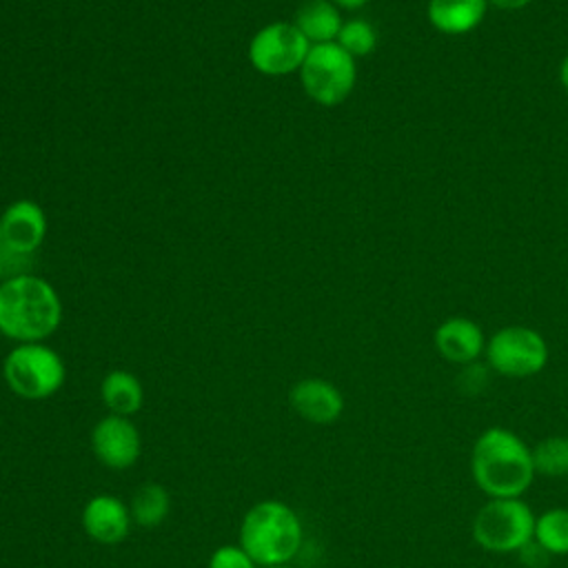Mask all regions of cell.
<instances>
[{
	"mask_svg": "<svg viewBox=\"0 0 568 568\" xmlns=\"http://www.w3.org/2000/svg\"><path fill=\"white\" fill-rule=\"evenodd\" d=\"M470 475L488 499L521 497L537 475L532 448L517 433L504 426H490L473 444Z\"/></svg>",
	"mask_w": 568,
	"mask_h": 568,
	"instance_id": "cell-1",
	"label": "cell"
},
{
	"mask_svg": "<svg viewBox=\"0 0 568 568\" xmlns=\"http://www.w3.org/2000/svg\"><path fill=\"white\" fill-rule=\"evenodd\" d=\"M62 322L55 288L36 275H13L0 284V333L18 344L42 342Z\"/></svg>",
	"mask_w": 568,
	"mask_h": 568,
	"instance_id": "cell-2",
	"label": "cell"
},
{
	"mask_svg": "<svg viewBox=\"0 0 568 568\" xmlns=\"http://www.w3.org/2000/svg\"><path fill=\"white\" fill-rule=\"evenodd\" d=\"M240 546L262 568L288 564L302 546V521L297 513L282 501H257L242 519Z\"/></svg>",
	"mask_w": 568,
	"mask_h": 568,
	"instance_id": "cell-3",
	"label": "cell"
},
{
	"mask_svg": "<svg viewBox=\"0 0 568 568\" xmlns=\"http://www.w3.org/2000/svg\"><path fill=\"white\" fill-rule=\"evenodd\" d=\"M535 517L521 497H493L475 513L470 535L486 552H519L535 535Z\"/></svg>",
	"mask_w": 568,
	"mask_h": 568,
	"instance_id": "cell-4",
	"label": "cell"
},
{
	"mask_svg": "<svg viewBox=\"0 0 568 568\" xmlns=\"http://www.w3.org/2000/svg\"><path fill=\"white\" fill-rule=\"evenodd\" d=\"M62 357L42 342L18 344L2 362L7 386L24 399H47L64 384Z\"/></svg>",
	"mask_w": 568,
	"mask_h": 568,
	"instance_id": "cell-5",
	"label": "cell"
},
{
	"mask_svg": "<svg viewBox=\"0 0 568 568\" xmlns=\"http://www.w3.org/2000/svg\"><path fill=\"white\" fill-rule=\"evenodd\" d=\"M355 58L337 42L311 44V51L300 67V82L306 95L322 106L344 102L355 87Z\"/></svg>",
	"mask_w": 568,
	"mask_h": 568,
	"instance_id": "cell-6",
	"label": "cell"
},
{
	"mask_svg": "<svg viewBox=\"0 0 568 568\" xmlns=\"http://www.w3.org/2000/svg\"><path fill=\"white\" fill-rule=\"evenodd\" d=\"M488 368L501 377H532L548 364L546 339L528 326H504L486 342Z\"/></svg>",
	"mask_w": 568,
	"mask_h": 568,
	"instance_id": "cell-7",
	"label": "cell"
},
{
	"mask_svg": "<svg viewBox=\"0 0 568 568\" xmlns=\"http://www.w3.org/2000/svg\"><path fill=\"white\" fill-rule=\"evenodd\" d=\"M311 42L295 22H268L248 42V62L264 75H288L300 71Z\"/></svg>",
	"mask_w": 568,
	"mask_h": 568,
	"instance_id": "cell-8",
	"label": "cell"
},
{
	"mask_svg": "<svg viewBox=\"0 0 568 568\" xmlns=\"http://www.w3.org/2000/svg\"><path fill=\"white\" fill-rule=\"evenodd\" d=\"M91 448L100 464L113 470L131 468L140 457V433L122 415L100 419L91 430Z\"/></svg>",
	"mask_w": 568,
	"mask_h": 568,
	"instance_id": "cell-9",
	"label": "cell"
},
{
	"mask_svg": "<svg viewBox=\"0 0 568 568\" xmlns=\"http://www.w3.org/2000/svg\"><path fill=\"white\" fill-rule=\"evenodd\" d=\"M2 217L4 240L0 251L27 257L31 255L47 235V215L33 200H16L7 206Z\"/></svg>",
	"mask_w": 568,
	"mask_h": 568,
	"instance_id": "cell-10",
	"label": "cell"
},
{
	"mask_svg": "<svg viewBox=\"0 0 568 568\" xmlns=\"http://www.w3.org/2000/svg\"><path fill=\"white\" fill-rule=\"evenodd\" d=\"M291 408L306 422L326 426L339 419L344 413V395L342 390L322 377H306L300 379L288 390Z\"/></svg>",
	"mask_w": 568,
	"mask_h": 568,
	"instance_id": "cell-11",
	"label": "cell"
},
{
	"mask_svg": "<svg viewBox=\"0 0 568 568\" xmlns=\"http://www.w3.org/2000/svg\"><path fill=\"white\" fill-rule=\"evenodd\" d=\"M437 353L457 366H466L479 359V355L486 351V339L479 328L468 317H448L444 320L433 335Z\"/></svg>",
	"mask_w": 568,
	"mask_h": 568,
	"instance_id": "cell-12",
	"label": "cell"
},
{
	"mask_svg": "<svg viewBox=\"0 0 568 568\" xmlns=\"http://www.w3.org/2000/svg\"><path fill=\"white\" fill-rule=\"evenodd\" d=\"M84 532L100 544H118L129 535L131 510L113 495H95L82 508Z\"/></svg>",
	"mask_w": 568,
	"mask_h": 568,
	"instance_id": "cell-13",
	"label": "cell"
},
{
	"mask_svg": "<svg viewBox=\"0 0 568 568\" xmlns=\"http://www.w3.org/2000/svg\"><path fill=\"white\" fill-rule=\"evenodd\" d=\"M486 4V0H428V20L442 33L462 36L484 20Z\"/></svg>",
	"mask_w": 568,
	"mask_h": 568,
	"instance_id": "cell-14",
	"label": "cell"
},
{
	"mask_svg": "<svg viewBox=\"0 0 568 568\" xmlns=\"http://www.w3.org/2000/svg\"><path fill=\"white\" fill-rule=\"evenodd\" d=\"M344 20L331 0H308L297 9L295 27L311 44L335 42Z\"/></svg>",
	"mask_w": 568,
	"mask_h": 568,
	"instance_id": "cell-15",
	"label": "cell"
},
{
	"mask_svg": "<svg viewBox=\"0 0 568 568\" xmlns=\"http://www.w3.org/2000/svg\"><path fill=\"white\" fill-rule=\"evenodd\" d=\"M100 397L111 415L129 417L142 408L144 390L140 379L129 371H111L100 384Z\"/></svg>",
	"mask_w": 568,
	"mask_h": 568,
	"instance_id": "cell-16",
	"label": "cell"
},
{
	"mask_svg": "<svg viewBox=\"0 0 568 568\" xmlns=\"http://www.w3.org/2000/svg\"><path fill=\"white\" fill-rule=\"evenodd\" d=\"M169 508H171L169 490L162 484L146 481L133 493L131 519H135L140 526L153 528L166 519Z\"/></svg>",
	"mask_w": 568,
	"mask_h": 568,
	"instance_id": "cell-17",
	"label": "cell"
},
{
	"mask_svg": "<svg viewBox=\"0 0 568 568\" xmlns=\"http://www.w3.org/2000/svg\"><path fill=\"white\" fill-rule=\"evenodd\" d=\"M532 539L550 555H568V508H548L535 517Z\"/></svg>",
	"mask_w": 568,
	"mask_h": 568,
	"instance_id": "cell-18",
	"label": "cell"
},
{
	"mask_svg": "<svg viewBox=\"0 0 568 568\" xmlns=\"http://www.w3.org/2000/svg\"><path fill=\"white\" fill-rule=\"evenodd\" d=\"M535 473L544 477H566L568 475V437L548 435L532 446Z\"/></svg>",
	"mask_w": 568,
	"mask_h": 568,
	"instance_id": "cell-19",
	"label": "cell"
},
{
	"mask_svg": "<svg viewBox=\"0 0 568 568\" xmlns=\"http://www.w3.org/2000/svg\"><path fill=\"white\" fill-rule=\"evenodd\" d=\"M335 42L346 53H351L353 58L368 55L375 49V44H377V33H375V29H373V24L368 20L353 18V20H346L342 24Z\"/></svg>",
	"mask_w": 568,
	"mask_h": 568,
	"instance_id": "cell-20",
	"label": "cell"
},
{
	"mask_svg": "<svg viewBox=\"0 0 568 568\" xmlns=\"http://www.w3.org/2000/svg\"><path fill=\"white\" fill-rule=\"evenodd\" d=\"M209 568H257V564L251 559V555L242 546H220L213 550L209 559Z\"/></svg>",
	"mask_w": 568,
	"mask_h": 568,
	"instance_id": "cell-21",
	"label": "cell"
},
{
	"mask_svg": "<svg viewBox=\"0 0 568 568\" xmlns=\"http://www.w3.org/2000/svg\"><path fill=\"white\" fill-rule=\"evenodd\" d=\"M488 366L479 364V362H473V364H466L462 366L459 375H457V388L459 393H466V395H477L481 393L486 386H488Z\"/></svg>",
	"mask_w": 568,
	"mask_h": 568,
	"instance_id": "cell-22",
	"label": "cell"
},
{
	"mask_svg": "<svg viewBox=\"0 0 568 568\" xmlns=\"http://www.w3.org/2000/svg\"><path fill=\"white\" fill-rule=\"evenodd\" d=\"M517 555L526 568H544L550 561V555L535 539H530Z\"/></svg>",
	"mask_w": 568,
	"mask_h": 568,
	"instance_id": "cell-23",
	"label": "cell"
},
{
	"mask_svg": "<svg viewBox=\"0 0 568 568\" xmlns=\"http://www.w3.org/2000/svg\"><path fill=\"white\" fill-rule=\"evenodd\" d=\"M490 4H495L497 9H504V11H515V9H524L526 4H530L532 0H486Z\"/></svg>",
	"mask_w": 568,
	"mask_h": 568,
	"instance_id": "cell-24",
	"label": "cell"
},
{
	"mask_svg": "<svg viewBox=\"0 0 568 568\" xmlns=\"http://www.w3.org/2000/svg\"><path fill=\"white\" fill-rule=\"evenodd\" d=\"M337 9H346V11H355V9H362L364 4H368L371 0H331Z\"/></svg>",
	"mask_w": 568,
	"mask_h": 568,
	"instance_id": "cell-25",
	"label": "cell"
},
{
	"mask_svg": "<svg viewBox=\"0 0 568 568\" xmlns=\"http://www.w3.org/2000/svg\"><path fill=\"white\" fill-rule=\"evenodd\" d=\"M559 80H561L564 89L568 91V55L564 58V62H561V67H559Z\"/></svg>",
	"mask_w": 568,
	"mask_h": 568,
	"instance_id": "cell-26",
	"label": "cell"
},
{
	"mask_svg": "<svg viewBox=\"0 0 568 568\" xmlns=\"http://www.w3.org/2000/svg\"><path fill=\"white\" fill-rule=\"evenodd\" d=\"M2 273H4V257H2V253H0V277H2Z\"/></svg>",
	"mask_w": 568,
	"mask_h": 568,
	"instance_id": "cell-27",
	"label": "cell"
},
{
	"mask_svg": "<svg viewBox=\"0 0 568 568\" xmlns=\"http://www.w3.org/2000/svg\"><path fill=\"white\" fill-rule=\"evenodd\" d=\"M2 240H4V231H2V217H0V246H2Z\"/></svg>",
	"mask_w": 568,
	"mask_h": 568,
	"instance_id": "cell-28",
	"label": "cell"
},
{
	"mask_svg": "<svg viewBox=\"0 0 568 568\" xmlns=\"http://www.w3.org/2000/svg\"><path fill=\"white\" fill-rule=\"evenodd\" d=\"M264 568H291V566H286V564H282V566H264Z\"/></svg>",
	"mask_w": 568,
	"mask_h": 568,
	"instance_id": "cell-29",
	"label": "cell"
}]
</instances>
